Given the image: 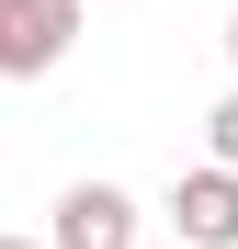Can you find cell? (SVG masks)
<instances>
[{
    "label": "cell",
    "mask_w": 238,
    "mask_h": 249,
    "mask_svg": "<svg viewBox=\"0 0 238 249\" xmlns=\"http://www.w3.org/2000/svg\"><path fill=\"white\" fill-rule=\"evenodd\" d=\"M0 249H57V238H0Z\"/></svg>",
    "instance_id": "5"
},
{
    "label": "cell",
    "mask_w": 238,
    "mask_h": 249,
    "mask_svg": "<svg viewBox=\"0 0 238 249\" xmlns=\"http://www.w3.org/2000/svg\"><path fill=\"white\" fill-rule=\"evenodd\" d=\"M170 227H182V249H238V170L227 159L170 181Z\"/></svg>",
    "instance_id": "3"
},
{
    "label": "cell",
    "mask_w": 238,
    "mask_h": 249,
    "mask_svg": "<svg viewBox=\"0 0 238 249\" xmlns=\"http://www.w3.org/2000/svg\"><path fill=\"white\" fill-rule=\"evenodd\" d=\"M204 159H227V170H238V91H227V102L204 113Z\"/></svg>",
    "instance_id": "4"
},
{
    "label": "cell",
    "mask_w": 238,
    "mask_h": 249,
    "mask_svg": "<svg viewBox=\"0 0 238 249\" xmlns=\"http://www.w3.org/2000/svg\"><path fill=\"white\" fill-rule=\"evenodd\" d=\"M79 34V0H0V79H46Z\"/></svg>",
    "instance_id": "1"
},
{
    "label": "cell",
    "mask_w": 238,
    "mask_h": 249,
    "mask_svg": "<svg viewBox=\"0 0 238 249\" xmlns=\"http://www.w3.org/2000/svg\"><path fill=\"white\" fill-rule=\"evenodd\" d=\"M57 249H136V193L125 181H68L57 215H46Z\"/></svg>",
    "instance_id": "2"
},
{
    "label": "cell",
    "mask_w": 238,
    "mask_h": 249,
    "mask_svg": "<svg viewBox=\"0 0 238 249\" xmlns=\"http://www.w3.org/2000/svg\"><path fill=\"white\" fill-rule=\"evenodd\" d=\"M227 68H238V12H227Z\"/></svg>",
    "instance_id": "6"
}]
</instances>
